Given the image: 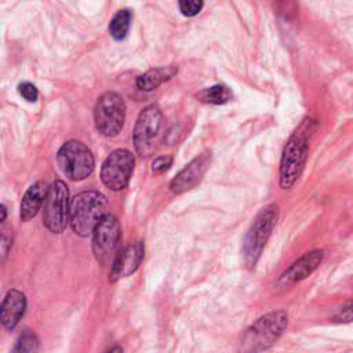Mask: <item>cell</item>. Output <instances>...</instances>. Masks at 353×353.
Listing matches in <instances>:
<instances>
[{
    "label": "cell",
    "instance_id": "cell-24",
    "mask_svg": "<svg viewBox=\"0 0 353 353\" xmlns=\"http://www.w3.org/2000/svg\"><path fill=\"white\" fill-rule=\"evenodd\" d=\"M1 256H3V259L6 258V255L8 254V248L11 247V239L6 234V233H3L1 234Z\"/></svg>",
    "mask_w": 353,
    "mask_h": 353
},
{
    "label": "cell",
    "instance_id": "cell-21",
    "mask_svg": "<svg viewBox=\"0 0 353 353\" xmlns=\"http://www.w3.org/2000/svg\"><path fill=\"white\" fill-rule=\"evenodd\" d=\"M332 320L335 323H352L353 321V299L342 305L332 314Z\"/></svg>",
    "mask_w": 353,
    "mask_h": 353
},
{
    "label": "cell",
    "instance_id": "cell-12",
    "mask_svg": "<svg viewBox=\"0 0 353 353\" xmlns=\"http://www.w3.org/2000/svg\"><path fill=\"white\" fill-rule=\"evenodd\" d=\"M324 256L323 250H312L306 254H303L301 258H298L295 262H292L279 277L277 285L283 288H288L307 276H310L321 263Z\"/></svg>",
    "mask_w": 353,
    "mask_h": 353
},
{
    "label": "cell",
    "instance_id": "cell-14",
    "mask_svg": "<svg viewBox=\"0 0 353 353\" xmlns=\"http://www.w3.org/2000/svg\"><path fill=\"white\" fill-rule=\"evenodd\" d=\"M26 310V296L19 290H10L3 298L1 309H0V319L4 328L8 331L14 330L19 320L23 317Z\"/></svg>",
    "mask_w": 353,
    "mask_h": 353
},
{
    "label": "cell",
    "instance_id": "cell-22",
    "mask_svg": "<svg viewBox=\"0 0 353 353\" xmlns=\"http://www.w3.org/2000/svg\"><path fill=\"white\" fill-rule=\"evenodd\" d=\"M18 92L19 95L28 101V102H36L39 98V90L37 87L30 81H22L18 84Z\"/></svg>",
    "mask_w": 353,
    "mask_h": 353
},
{
    "label": "cell",
    "instance_id": "cell-25",
    "mask_svg": "<svg viewBox=\"0 0 353 353\" xmlns=\"http://www.w3.org/2000/svg\"><path fill=\"white\" fill-rule=\"evenodd\" d=\"M0 211H1V218H0V221L4 222V221H6V215H7V210H6V205H4V204L0 205Z\"/></svg>",
    "mask_w": 353,
    "mask_h": 353
},
{
    "label": "cell",
    "instance_id": "cell-5",
    "mask_svg": "<svg viewBox=\"0 0 353 353\" xmlns=\"http://www.w3.org/2000/svg\"><path fill=\"white\" fill-rule=\"evenodd\" d=\"M57 161L66 178L83 181L94 171L95 160L87 145L77 139L66 141L57 153Z\"/></svg>",
    "mask_w": 353,
    "mask_h": 353
},
{
    "label": "cell",
    "instance_id": "cell-17",
    "mask_svg": "<svg viewBox=\"0 0 353 353\" xmlns=\"http://www.w3.org/2000/svg\"><path fill=\"white\" fill-rule=\"evenodd\" d=\"M132 21V12L128 8L119 10L109 22V33L114 40H124L128 34Z\"/></svg>",
    "mask_w": 353,
    "mask_h": 353
},
{
    "label": "cell",
    "instance_id": "cell-16",
    "mask_svg": "<svg viewBox=\"0 0 353 353\" xmlns=\"http://www.w3.org/2000/svg\"><path fill=\"white\" fill-rule=\"evenodd\" d=\"M178 73V68L175 65H168V66H159L146 70L145 73L139 74L137 77V87L141 91L150 92L156 90L159 85H161L164 81L170 80Z\"/></svg>",
    "mask_w": 353,
    "mask_h": 353
},
{
    "label": "cell",
    "instance_id": "cell-10",
    "mask_svg": "<svg viewBox=\"0 0 353 353\" xmlns=\"http://www.w3.org/2000/svg\"><path fill=\"white\" fill-rule=\"evenodd\" d=\"M120 236L121 228L119 219L112 214H106L92 233V252L101 265L114 261L116 255L119 254L117 247L120 243Z\"/></svg>",
    "mask_w": 353,
    "mask_h": 353
},
{
    "label": "cell",
    "instance_id": "cell-4",
    "mask_svg": "<svg viewBox=\"0 0 353 353\" xmlns=\"http://www.w3.org/2000/svg\"><path fill=\"white\" fill-rule=\"evenodd\" d=\"M277 218L279 207L276 204L265 205L254 218L243 243L244 262L248 269H254L258 263L273 228L276 226Z\"/></svg>",
    "mask_w": 353,
    "mask_h": 353
},
{
    "label": "cell",
    "instance_id": "cell-3",
    "mask_svg": "<svg viewBox=\"0 0 353 353\" xmlns=\"http://www.w3.org/2000/svg\"><path fill=\"white\" fill-rule=\"evenodd\" d=\"M108 200L97 190H84L70 201L69 223L77 236L87 237L94 233L99 221L106 215Z\"/></svg>",
    "mask_w": 353,
    "mask_h": 353
},
{
    "label": "cell",
    "instance_id": "cell-13",
    "mask_svg": "<svg viewBox=\"0 0 353 353\" xmlns=\"http://www.w3.org/2000/svg\"><path fill=\"white\" fill-rule=\"evenodd\" d=\"M145 255V245L142 241H135L123 248L114 258L109 272V281L116 283L123 277L131 276L141 265Z\"/></svg>",
    "mask_w": 353,
    "mask_h": 353
},
{
    "label": "cell",
    "instance_id": "cell-6",
    "mask_svg": "<svg viewBox=\"0 0 353 353\" xmlns=\"http://www.w3.org/2000/svg\"><path fill=\"white\" fill-rule=\"evenodd\" d=\"M95 128L103 137H116L125 121V102L114 91L102 94L94 108Z\"/></svg>",
    "mask_w": 353,
    "mask_h": 353
},
{
    "label": "cell",
    "instance_id": "cell-26",
    "mask_svg": "<svg viewBox=\"0 0 353 353\" xmlns=\"http://www.w3.org/2000/svg\"><path fill=\"white\" fill-rule=\"evenodd\" d=\"M106 353H123V349L120 347V346H114V347H112L109 352H106Z\"/></svg>",
    "mask_w": 353,
    "mask_h": 353
},
{
    "label": "cell",
    "instance_id": "cell-15",
    "mask_svg": "<svg viewBox=\"0 0 353 353\" xmlns=\"http://www.w3.org/2000/svg\"><path fill=\"white\" fill-rule=\"evenodd\" d=\"M47 192H48V188H47L46 182H43V181H37L28 188V190L25 192V194L22 197L21 207H19L21 221L28 222L36 216V214L39 212V210L41 208V205L46 201Z\"/></svg>",
    "mask_w": 353,
    "mask_h": 353
},
{
    "label": "cell",
    "instance_id": "cell-19",
    "mask_svg": "<svg viewBox=\"0 0 353 353\" xmlns=\"http://www.w3.org/2000/svg\"><path fill=\"white\" fill-rule=\"evenodd\" d=\"M40 342L34 332L26 330L17 339L11 353H39Z\"/></svg>",
    "mask_w": 353,
    "mask_h": 353
},
{
    "label": "cell",
    "instance_id": "cell-7",
    "mask_svg": "<svg viewBox=\"0 0 353 353\" xmlns=\"http://www.w3.org/2000/svg\"><path fill=\"white\" fill-rule=\"evenodd\" d=\"M70 216L69 189L61 179L52 182L48 188L43 210V223L52 233H62Z\"/></svg>",
    "mask_w": 353,
    "mask_h": 353
},
{
    "label": "cell",
    "instance_id": "cell-2",
    "mask_svg": "<svg viewBox=\"0 0 353 353\" xmlns=\"http://www.w3.org/2000/svg\"><path fill=\"white\" fill-rule=\"evenodd\" d=\"M288 325V314L284 310L269 312L256 319L241 335V353H262L272 347L284 334Z\"/></svg>",
    "mask_w": 353,
    "mask_h": 353
},
{
    "label": "cell",
    "instance_id": "cell-20",
    "mask_svg": "<svg viewBox=\"0 0 353 353\" xmlns=\"http://www.w3.org/2000/svg\"><path fill=\"white\" fill-rule=\"evenodd\" d=\"M203 6H204V3L200 1V0H181L178 3L181 14L185 15V17H194V15H197L201 11Z\"/></svg>",
    "mask_w": 353,
    "mask_h": 353
},
{
    "label": "cell",
    "instance_id": "cell-1",
    "mask_svg": "<svg viewBox=\"0 0 353 353\" xmlns=\"http://www.w3.org/2000/svg\"><path fill=\"white\" fill-rule=\"evenodd\" d=\"M317 128L314 119L306 117L287 141L280 160V186L290 189L301 176L309 154V141Z\"/></svg>",
    "mask_w": 353,
    "mask_h": 353
},
{
    "label": "cell",
    "instance_id": "cell-23",
    "mask_svg": "<svg viewBox=\"0 0 353 353\" xmlns=\"http://www.w3.org/2000/svg\"><path fill=\"white\" fill-rule=\"evenodd\" d=\"M172 156L171 154H164V156H157L153 161H152V171L156 174H163L164 171H167L171 164H172Z\"/></svg>",
    "mask_w": 353,
    "mask_h": 353
},
{
    "label": "cell",
    "instance_id": "cell-9",
    "mask_svg": "<svg viewBox=\"0 0 353 353\" xmlns=\"http://www.w3.org/2000/svg\"><path fill=\"white\" fill-rule=\"evenodd\" d=\"M135 157L128 149H114L108 154L101 167V181L110 190H123L130 183Z\"/></svg>",
    "mask_w": 353,
    "mask_h": 353
},
{
    "label": "cell",
    "instance_id": "cell-8",
    "mask_svg": "<svg viewBox=\"0 0 353 353\" xmlns=\"http://www.w3.org/2000/svg\"><path fill=\"white\" fill-rule=\"evenodd\" d=\"M161 124L163 113L157 105H148L139 112L134 127V148L141 157L146 159L154 152Z\"/></svg>",
    "mask_w": 353,
    "mask_h": 353
},
{
    "label": "cell",
    "instance_id": "cell-11",
    "mask_svg": "<svg viewBox=\"0 0 353 353\" xmlns=\"http://www.w3.org/2000/svg\"><path fill=\"white\" fill-rule=\"evenodd\" d=\"M211 163V153L204 152L189 161L170 182V190L175 194L193 189L204 176Z\"/></svg>",
    "mask_w": 353,
    "mask_h": 353
},
{
    "label": "cell",
    "instance_id": "cell-18",
    "mask_svg": "<svg viewBox=\"0 0 353 353\" xmlns=\"http://www.w3.org/2000/svg\"><path fill=\"white\" fill-rule=\"evenodd\" d=\"M197 98L204 102V103H211V105H223L229 102L233 98V92L228 85L223 84H215L211 87H207L201 90L197 94Z\"/></svg>",
    "mask_w": 353,
    "mask_h": 353
}]
</instances>
